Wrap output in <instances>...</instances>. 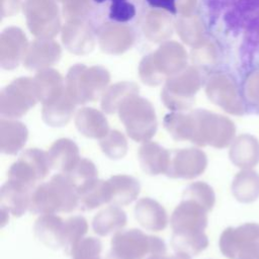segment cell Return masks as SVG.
I'll list each match as a JSON object with an SVG mask.
<instances>
[{
    "mask_svg": "<svg viewBox=\"0 0 259 259\" xmlns=\"http://www.w3.org/2000/svg\"><path fill=\"white\" fill-rule=\"evenodd\" d=\"M126 225V214L117 205H110L99 211L92 221V228L98 236L116 233Z\"/></svg>",
    "mask_w": 259,
    "mask_h": 259,
    "instance_id": "33",
    "label": "cell"
},
{
    "mask_svg": "<svg viewBox=\"0 0 259 259\" xmlns=\"http://www.w3.org/2000/svg\"><path fill=\"white\" fill-rule=\"evenodd\" d=\"M135 217L143 228L150 231H162L168 223L165 208L158 201L150 197L138 200L135 206Z\"/></svg>",
    "mask_w": 259,
    "mask_h": 259,
    "instance_id": "23",
    "label": "cell"
},
{
    "mask_svg": "<svg viewBox=\"0 0 259 259\" xmlns=\"http://www.w3.org/2000/svg\"><path fill=\"white\" fill-rule=\"evenodd\" d=\"M229 157L239 168L255 167L259 163V140L250 134L239 135L231 144Z\"/></svg>",
    "mask_w": 259,
    "mask_h": 259,
    "instance_id": "18",
    "label": "cell"
},
{
    "mask_svg": "<svg viewBox=\"0 0 259 259\" xmlns=\"http://www.w3.org/2000/svg\"><path fill=\"white\" fill-rule=\"evenodd\" d=\"M28 131L24 123L18 120L1 118L0 120V150L4 154L15 155L25 145Z\"/></svg>",
    "mask_w": 259,
    "mask_h": 259,
    "instance_id": "25",
    "label": "cell"
},
{
    "mask_svg": "<svg viewBox=\"0 0 259 259\" xmlns=\"http://www.w3.org/2000/svg\"><path fill=\"white\" fill-rule=\"evenodd\" d=\"M95 33L88 21H69L63 29V41L69 51L75 54H85L94 46Z\"/></svg>",
    "mask_w": 259,
    "mask_h": 259,
    "instance_id": "19",
    "label": "cell"
},
{
    "mask_svg": "<svg viewBox=\"0 0 259 259\" xmlns=\"http://www.w3.org/2000/svg\"><path fill=\"white\" fill-rule=\"evenodd\" d=\"M237 259H259V245L244 251Z\"/></svg>",
    "mask_w": 259,
    "mask_h": 259,
    "instance_id": "44",
    "label": "cell"
},
{
    "mask_svg": "<svg viewBox=\"0 0 259 259\" xmlns=\"http://www.w3.org/2000/svg\"><path fill=\"white\" fill-rule=\"evenodd\" d=\"M68 175L74 180V182L77 185H79L86 180L96 178L97 169L90 160L86 158H82L80 159L76 167Z\"/></svg>",
    "mask_w": 259,
    "mask_h": 259,
    "instance_id": "41",
    "label": "cell"
},
{
    "mask_svg": "<svg viewBox=\"0 0 259 259\" xmlns=\"http://www.w3.org/2000/svg\"><path fill=\"white\" fill-rule=\"evenodd\" d=\"M118 115L127 136L139 143L149 142L157 131V117L153 105L137 94L128 96L118 107Z\"/></svg>",
    "mask_w": 259,
    "mask_h": 259,
    "instance_id": "5",
    "label": "cell"
},
{
    "mask_svg": "<svg viewBox=\"0 0 259 259\" xmlns=\"http://www.w3.org/2000/svg\"><path fill=\"white\" fill-rule=\"evenodd\" d=\"M171 245L178 253L195 256L208 246L207 236L203 233H173Z\"/></svg>",
    "mask_w": 259,
    "mask_h": 259,
    "instance_id": "36",
    "label": "cell"
},
{
    "mask_svg": "<svg viewBox=\"0 0 259 259\" xmlns=\"http://www.w3.org/2000/svg\"><path fill=\"white\" fill-rule=\"evenodd\" d=\"M1 48H10L1 50L2 67L6 69L14 68L25 54V36L18 28H8L1 36Z\"/></svg>",
    "mask_w": 259,
    "mask_h": 259,
    "instance_id": "26",
    "label": "cell"
},
{
    "mask_svg": "<svg viewBox=\"0 0 259 259\" xmlns=\"http://www.w3.org/2000/svg\"><path fill=\"white\" fill-rule=\"evenodd\" d=\"M195 0H178V8L184 15H189L191 12Z\"/></svg>",
    "mask_w": 259,
    "mask_h": 259,
    "instance_id": "43",
    "label": "cell"
},
{
    "mask_svg": "<svg viewBox=\"0 0 259 259\" xmlns=\"http://www.w3.org/2000/svg\"><path fill=\"white\" fill-rule=\"evenodd\" d=\"M48 157L51 168L64 174H69L81 159L78 146L67 138L57 140L49 149Z\"/></svg>",
    "mask_w": 259,
    "mask_h": 259,
    "instance_id": "20",
    "label": "cell"
},
{
    "mask_svg": "<svg viewBox=\"0 0 259 259\" xmlns=\"http://www.w3.org/2000/svg\"><path fill=\"white\" fill-rule=\"evenodd\" d=\"M87 230L88 224L83 217L75 215L65 221L62 248L68 255L72 256L79 243L84 239V235L87 233Z\"/></svg>",
    "mask_w": 259,
    "mask_h": 259,
    "instance_id": "35",
    "label": "cell"
},
{
    "mask_svg": "<svg viewBox=\"0 0 259 259\" xmlns=\"http://www.w3.org/2000/svg\"><path fill=\"white\" fill-rule=\"evenodd\" d=\"M77 187L68 174L58 173L32 191L29 209L40 215L70 212L79 205Z\"/></svg>",
    "mask_w": 259,
    "mask_h": 259,
    "instance_id": "2",
    "label": "cell"
},
{
    "mask_svg": "<svg viewBox=\"0 0 259 259\" xmlns=\"http://www.w3.org/2000/svg\"><path fill=\"white\" fill-rule=\"evenodd\" d=\"M207 25L239 84L259 72V0H204Z\"/></svg>",
    "mask_w": 259,
    "mask_h": 259,
    "instance_id": "1",
    "label": "cell"
},
{
    "mask_svg": "<svg viewBox=\"0 0 259 259\" xmlns=\"http://www.w3.org/2000/svg\"><path fill=\"white\" fill-rule=\"evenodd\" d=\"M146 259H191V258H190L189 255L176 252V254H174V255H165V254L152 255V256H149Z\"/></svg>",
    "mask_w": 259,
    "mask_h": 259,
    "instance_id": "45",
    "label": "cell"
},
{
    "mask_svg": "<svg viewBox=\"0 0 259 259\" xmlns=\"http://www.w3.org/2000/svg\"><path fill=\"white\" fill-rule=\"evenodd\" d=\"M107 181L111 188V202L114 205H126L140 194V182L133 176L118 174L111 176Z\"/></svg>",
    "mask_w": 259,
    "mask_h": 259,
    "instance_id": "31",
    "label": "cell"
},
{
    "mask_svg": "<svg viewBox=\"0 0 259 259\" xmlns=\"http://www.w3.org/2000/svg\"><path fill=\"white\" fill-rule=\"evenodd\" d=\"M138 93L139 87L136 84L128 82L117 83L104 92L101 100L102 110L108 114L114 113L124 99Z\"/></svg>",
    "mask_w": 259,
    "mask_h": 259,
    "instance_id": "37",
    "label": "cell"
},
{
    "mask_svg": "<svg viewBox=\"0 0 259 259\" xmlns=\"http://www.w3.org/2000/svg\"><path fill=\"white\" fill-rule=\"evenodd\" d=\"M100 148L103 154L109 159L118 160L126 155L127 141L121 132L111 130L101 139Z\"/></svg>",
    "mask_w": 259,
    "mask_h": 259,
    "instance_id": "39",
    "label": "cell"
},
{
    "mask_svg": "<svg viewBox=\"0 0 259 259\" xmlns=\"http://www.w3.org/2000/svg\"><path fill=\"white\" fill-rule=\"evenodd\" d=\"M145 19V33L153 41L163 40L171 35V20L163 12L152 11Z\"/></svg>",
    "mask_w": 259,
    "mask_h": 259,
    "instance_id": "38",
    "label": "cell"
},
{
    "mask_svg": "<svg viewBox=\"0 0 259 259\" xmlns=\"http://www.w3.org/2000/svg\"><path fill=\"white\" fill-rule=\"evenodd\" d=\"M110 245L111 254L116 259H143L147 255H161L166 252L163 240L148 236L137 229L116 232Z\"/></svg>",
    "mask_w": 259,
    "mask_h": 259,
    "instance_id": "8",
    "label": "cell"
},
{
    "mask_svg": "<svg viewBox=\"0 0 259 259\" xmlns=\"http://www.w3.org/2000/svg\"><path fill=\"white\" fill-rule=\"evenodd\" d=\"M37 101L34 81L29 78H19L2 90L0 113L2 117L17 118L24 115Z\"/></svg>",
    "mask_w": 259,
    "mask_h": 259,
    "instance_id": "10",
    "label": "cell"
},
{
    "mask_svg": "<svg viewBox=\"0 0 259 259\" xmlns=\"http://www.w3.org/2000/svg\"><path fill=\"white\" fill-rule=\"evenodd\" d=\"M138 157L141 168L145 173L149 175L166 174L170 164L171 152L158 143L149 141L140 147Z\"/></svg>",
    "mask_w": 259,
    "mask_h": 259,
    "instance_id": "22",
    "label": "cell"
},
{
    "mask_svg": "<svg viewBox=\"0 0 259 259\" xmlns=\"http://www.w3.org/2000/svg\"><path fill=\"white\" fill-rule=\"evenodd\" d=\"M109 82L106 70L100 67L86 69L84 66L71 68L66 82V92L76 104L96 100Z\"/></svg>",
    "mask_w": 259,
    "mask_h": 259,
    "instance_id": "7",
    "label": "cell"
},
{
    "mask_svg": "<svg viewBox=\"0 0 259 259\" xmlns=\"http://www.w3.org/2000/svg\"><path fill=\"white\" fill-rule=\"evenodd\" d=\"M259 245V224L246 223L229 227L220 237V250L229 259H237L244 251Z\"/></svg>",
    "mask_w": 259,
    "mask_h": 259,
    "instance_id": "14",
    "label": "cell"
},
{
    "mask_svg": "<svg viewBox=\"0 0 259 259\" xmlns=\"http://www.w3.org/2000/svg\"><path fill=\"white\" fill-rule=\"evenodd\" d=\"M186 63L183 48L176 42H168L159 51L143 60L140 74L143 81L149 85L160 84L167 75H175L182 71Z\"/></svg>",
    "mask_w": 259,
    "mask_h": 259,
    "instance_id": "6",
    "label": "cell"
},
{
    "mask_svg": "<svg viewBox=\"0 0 259 259\" xmlns=\"http://www.w3.org/2000/svg\"><path fill=\"white\" fill-rule=\"evenodd\" d=\"M80 208L91 210L111 201V188L108 181L92 178L77 187Z\"/></svg>",
    "mask_w": 259,
    "mask_h": 259,
    "instance_id": "21",
    "label": "cell"
},
{
    "mask_svg": "<svg viewBox=\"0 0 259 259\" xmlns=\"http://www.w3.org/2000/svg\"><path fill=\"white\" fill-rule=\"evenodd\" d=\"M33 187L25 183L8 179L0 189L1 210L14 217H21L30 206Z\"/></svg>",
    "mask_w": 259,
    "mask_h": 259,
    "instance_id": "17",
    "label": "cell"
},
{
    "mask_svg": "<svg viewBox=\"0 0 259 259\" xmlns=\"http://www.w3.org/2000/svg\"><path fill=\"white\" fill-rule=\"evenodd\" d=\"M207 166L205 153L196 148L180 149L171 152L166 175L170 178L193 179L201 175Z\"/></svg>",
    "mask_w": 259,
    "mask_h": 259,
    "instance_id": "16",
    "label": "cell"
},
{
    "mask_svg": "<svg viewBox=\"0 0 259 259\" xmlns=\"http://www.w3.org/2000/svg\"><path fill=\"white\" fill-rule=\"evenodd\" d=\"M193 114V135L191 143L199 146H210L217 149L227 148L232 144L236 135V125L229 117L196 109Z\"/></svg>",
    "mask_w": 259,
    "mask_h": 259,
    "instance_id": "4",
    "label": "cell"
},
{
    "mask_svg": "<svg viewBox=\"0 0 259 259\" xmlns=\"http://www.w3.org/2000/svg\"><path fill=\"white\" fill-rule=\"evenodd\" d=\"M231 189L238 201L254 202L259 198V173L251 169H243L235 175Z\"/></svg>",
    "mask_w": 259,
    "mask_h": 259,
    "instance_id": "30",
    "label": "cell"
},
{
    "mask_svg": "<svg viewBox=\"0 0 259 259\" xmlns=\"http://www.w3.org/2000/svg\"><path fill=\"white\" fill-rule=\"evenodd\" d=\"M240 84L231 75L214 77L207 82L206 94L208 98L226 112L233 115L247 113Z\"/></svg>",
    "mask_w": 259,
    "mask_h": 259,
    "instance_id": "11",
    "label": "cell"
},
{
    "mask_svg": "<svg viewBox=\"0 0 259 259\" xmlns=\"http://www.w3.org/2000/svg\"><path fill=\"white\" fill-rule=\"evenodd\" d=\"M30 31L41 38L54 36L60 27L54 0H26L23 6Z\"/></svg>",
    "mask_w": 259,
    "mask_h": 259,
    "instance_id": "13",
    "label": "cell"
},
{
    "mask_svg": "<svg viewBox=\"0 0 259 259\" xmlns=\"http://www.w3.org/2000/svg\"><path fill=\"white\" fill-rule=\"evenodd\" d=\"M65 221L56 214H41L34 224L36 238L47 247L62 248V237Z\"/></svg>",
    "mask_w": 259,
    "mask_h": 259,
    "instance_id": "27",
    "label": "cell"
},
{
    "mask_svg": "<svg viewBox=\"0 0 259 259\" xmlns=\"http://www.w3.org/2000/svg\"><path fill=\"white\" fill-rule=\"evenodd\" d=\"M76 103L65 92L55 101L42 104V119L50 126H63L70 121Z\"/></svg>",
    "mask_w": 259,
    "mask_h": 259,
    "instance_id": "32",
    "label": "cell"
},
{
    "mask_svg": "<svg viewBox=\"0 0 259 259\" xmlns=\"http://www.w3.org/2000/svg\"><path fill=\"white\" fill-rule=\"evenodd\" d=\"M33 81L37 98L42 104L55 101L66 92L63 78L54 70L39 72Z\"/></svg>",
    "mask_w": 259,
    "mask_h": 259,
    "instance_id": "28",
    "label": "cell"
},
{
    "mask_svg": "<svg viewBox=\"0 0 259 259\" xmlns=\"http://www.w3.org/2000/svg\"><path fill=\"white\" fill-rule=\"evenodd\" d=\"M60 53V47L57 42L48 38H41L31 45L27 55L24 56V64L29 69L47 67L58 61Z\"/></svg>",
    "mask_w": 259,
    "mask_h": 259,
    "instance_id": "29",
    "label": "cell"
},
{
    "mask_svg": "<svg viewBox=\"0 0 259 259\" xmlns=\"http://www.w3.org/2000/svg\"><path fill=\"white\" fill-rule=\"evenodd\" d=\"M183 197L196 200L209 211L212 209L215 202V194L213 189L207 183L202 181L193 182L188 185L183 192Z\"/></svg>",
    "mask_w": 259,
    "mask_h": 259,
    "instance_id": "40",
    "label": "cell"
},
{
    "mask_svg": "<svg viewBox=\"0 0 259 259\" xmlns=\"http://www.w3.org/2000/svg\"><path fill=\"white\" fill-rule=\"evenodd\" d=\"M87 21L97 34L108 26L139 27L146 16L143 0H88Z\"/></svg>",
    "mask_w": 259,
    "mask_h": 259,
    "instance_id": "3",
    "label": "cell"
},
{
    "mask_svg": "<svg viewBox=\"0 0 259 259\" xmlns=\"http://www.w3.org/2000/svg\"><path fill=\"white\" fill-rule=\"evenodd\" d=\"M152 8L166 10L171 14H176L177 8L175 5L176 0H145Z\"/></svg>",
    "mask_w": 259,
    "mask_h": 259,
    "instance_id": "42",
    "label": "cell"
},
{
    "mask_svg": "<svg viewBox=\"0 0 259 259\" xmlns=\"http://www.w3.org/2000/svg\"><path fill=\"white\" fill-rule=\"evenodd\" d=\"M51 164L48 152L33 148L24 151L8 170V179L34 186L35 182L42 180L50 172Z\"/></svg>",
    "mask_w": 259,
    "mask_h": 259,
    "instance_id": "12",
    "label": "cell"
},
{
    "mask_svg": "<svg viewBox=\"0 0 259 259\" xmlns=\"http://www.w3.org/2000/svg\"><path fill=\"white\" fill-rule=\"evenodd\" d=\"M193 114L192 111L183 113L174 111L164 117L163 124L170 136L176 141H190L193 135Z\"/></svg>",
    "mask_w": 259,
    "mask_h": 259,
    "instance_id": "34",
    "label": "cell"
},
{
    "mask_svg": "<svg viewBox=\"0 0 259 259\" xmlns=\"http://www.w3.org/2000/svg\"><path fill=\"white\" fill-rule=\"evenodd\" d=\"M75 125L80 134L90 139H102L108 132V121L104 114L90 107L78 110L75 116Z\"/></svg>",
    "mask_w": 259,
    "mask_h": 259,
    "instance_id": "24",
    "label": "cell"
},
{
    "mask_svg": "<svg viewBox=\"0 0 259 259\" xmlns=\"http://www.w3.org/2000/svg\"><path fill=\"white\" fill-rule=\"evenodd\" d=\"M59 1H62V2H67V1H69V0H59Z\"/></svg>",
    "mask_w": 259,
    "mask_h": 259,
    "instance_id": "46",
    "label": "cell"
},
{
    "mask_svg": "<svg viewBox=\"0 0 259 259\" xmlns=\"http://www.w3.org/2000/svg\"><path fill=\"white\" fill-rule=\"evenodd\" d=\"M208 211L196 200L182 197L170 219L173 233H203L207 226Z\"/></svg>",
    "mask_w": 259,
    "mask_h": 259,
    "instance_id": "15",
    "label": "cell"
},
{
    "mask_svg": "<svg viewBox=\"0 0 259 259\" xmlns=\"http://www.w3.org/2000/svg\"><path fill=\"white\" fill-rule=\"evenodd\" d=\"M201 85V79L195 69L189 68L181 71L167 80L161 98L164 104L173 111H181L189 108L194 95Z\"/></svg>",
    "mask_w": 259,
    "mask_h": 259,
    "instance_id": "9",
    "label": "cell"
}]
</instances>
